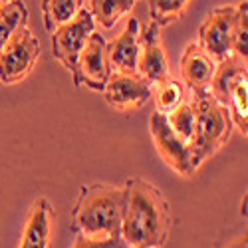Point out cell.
<instances>
[{
  "label": "cell",
  "mask_w": 248,
  "mask_h": 248,
  "mask_svg": "<svg viewBox=\"0 0 248 248\" xmlns=\"http://www.w3.org/2000/svg\"><path fill=\"white\" fill-rule=\"evenodd\" d=\"M139 20L129 18L127 26L113 42L108 44V60L115 72L135 74L137 72V56H139Z\"/></svg>",
  "instance_id": "cell-11"
},
{
  "label": "cell",
  "mask_w": 248,
  "mask_h": 248,
  "mask_svg": "<svg viewBox=\"0 0 248 248\" xmlns=\"http://www.w3.org/2000/svg\"><path fill=\"white\" fill-rule=\"evenodd\" d=\"M111 76V66L108 60V42L99 32H92L88 42L78 58V72L74 84L88 86L93 92H103Z\"/></svg>",
  "instance_id": "cell-7"
},
{
  "label": "cell",
  "mask_w": 248,
  "mask_h": 248,
  "mask_svg": "<svg viewBox=\"0 0 248 248\" xmlns=\"http://www.w3.org/2000/svg\"><path fill=\"white\" fill-rule=\"evenodd\" d=\"M135 248H145V246H135Z\"/></svg>",
  "instance_id": "cell-26"
},
{
  "label": "cell",
  "mask_w": 248,
  "mask_h": 248,
  "mask_svg": "<svg viewBox=\"0 0 248 248\" xmlns=\"http://www.w3.org/2000/svg\"><path fill=\"white\" fill-rule=\"evenodd\" d=\"M215 68L217 62L206 56V52L197 42H191L185 48L181 58V76L191 92L209 90Z\"/></svg>",
  "instance_id": "cell-12"
},
{
  "label": "cell",
  "mask_w": 248,
  "mask_h": 248,
  "mask_svg": "<svg viewBox=\"0 0 248 248\" xmlns=\"http://www.w3.org/2000/svg\"><path fill=\"white\" fill-rule=\"evenodd\" d=\"M103 97L117 111H135L153 97V86L137 72H111L103 88Z\"/></svg>",
  "instance_id": "cell-8"
},
{
  "label": "cell",
  "mask_w": 248,
  "mask_h": 248,
  "mask_svg": "<svg viewBox=\"0 0 248 248\" xmlns=\"http://www.w3.org/2000/svg\"><path fill=\"white\" fill-rule=\"evenodd\" d=\"M149 131L153 135L155 147L159 151V155L165 159V163L173 167L179 175L183 177H191L195 175V167L191 161V147L187 141H183L173 127L169 125L167 115L153 111L149 117Z\"/></svg>",
  "instance_id": "cell-6"
},
{
  "label": "cell",
  "mask_w": 248,
  "mask_h": 248,
  "mask_svg": "<svg viewBox=\"0 0 248 248\" xmlns=\"http://www.w3.org/2000/svg\"><path fill=\"white\" fill-rule=\"evenodd\" d=\"M137 74L145 78L151 86L169 78L167 56L161 46V26L155 22H149L143 30H139Z\"/></svg>",
  "instance_id": "cell-10"
},
{
  "label": "cell",
  "mask_w": 248,
  "mask_h": 248,
  "mask_svg": "<svg viewBox=\"0 0 248 248\" xmlns=\"http://www.w3.org/2000/svg\"><path fill=\"white\" fill-rule=\"evenodd\" d=\"M234 12L236 6H218L213 12H209V16L204 18V22L199 28V46L217 64L232 54L231 30H232Z\"/></svg>",
  "instance_id": "cell-9"
},
{
  "label": "cell",
  "mask_w": 248,
  "mask_h": 248,
  "mask_svg": "<svg viewBox=\"0 0 248 248\" xmlns=\"http://www.w3.org/2000/svg\"><path fill=\"white\" fill-rule=\"evenodd\" d=\"M93 30H95L93 16L90 14V10L81 8L70 22L58 26L52 32V38H50L52 54L72 74V79L76 78V72H78V58Z\"/></svg>",
  "instance_id": "cell-4"
},
{
  "label": "cell",
  "mask_w": 248,
  "mask_h": 248,
  "mask_svg": "<svg viewBox=\"0 0 248 248\" xmlns=\"http://www.w3.org/2000/svg\"><path fill=\"white\" fill-rule=\"evenodd\" d=\"M6 2H8V0H0V8H2V6L6 4Z\"/></svg>",
  "instance_id": "cell-25"
},
{
  "label": "cell",
  "mask_w": 248,
  "mask_h": 248,
  "mask_svg": "<svg viewBox=\"0 0 248 248\" xmlns=\"http://www.w3.org/2000/svg\"><path fill=\"white\" fill-rule=\"evenodd\" d=\"M169 231L171 209L161 191L141 179H129L125 185L121 238L133 248H157L167 242Z\"/></svg>",
  "instance_id": "cell-1"
},
{
  "label": "cell",
  "mask_w": 248,
  "mask_h": 248,
  "mask_svg": "<svg viewBox=\"0 0 248 248\" xmlns=\"http://www.w3.org/2000/svg\"><path fill=\"white\" fill-rule=\"evenodd\" d=\"M74 248H129V244L121 236L113 238H90L84 234H78Z\"/></svg>",
  "instance_id": "cell-22"
},
{
  "label": "cell",
  "mask_w": 248,
  "mask_h": 248,
  "mask_svg": "<svg viewBox=\"0 0 248 248\" xmlns=\"http://www.w3.org/2000/svg\"><path fill=\"white\" fill-rule=\"evenodd\" d=\"M28 22V8L22 0H8V2L0 8V52L6 46L10 36L26 26Z\"/></svg>",
  "instance_id": "cell-17"
},
{
  "label": "cell",
  "mask_w": 248,
  "mask_h": 248,
  "mask_svg": "<svg viewBox=\"0 0 248 248\" xmlns=\"http://www.w3.org/2000/svg\"><path fill=\"white\" fill-rule=\"evenodd\" d=\"M153 95L157 101V111L159 113H171L181 101H185V88L177 79L165 78L159 84H153Z\"/></svg>",
  "instance_id": "cell-18"
},
{
  "label": "cell",
  "mask_w": 248,
  "mask_h": 248,
  "mask_svg": "<svg viewBox=\"0 0 248 248\" xmlns=\"http://www.w3.org/2000/svg\"><path fill=\"white\" fill-rule=\"evenodd\" d=\"M84 0H42V16L44 26L52 34L58 26L70 22L81 10Z\"/></svg>",
  "instance_id": "cell-16"
},
{
  "label": "cell",
  "mask_w": 248,
  "mask_h": 248,
  "mask_svg": "<svg viewBox=\"0 0 248 248\" xmlns=\"http://www.w3.org/2000/svg\"><path fill=\"white\" fill-rule=\"evenodd\" d=\"M137 0H90V14L93 22L103 28H113L121 16L133 10Z\"/></svg>",
  "instance_id": "cell-15"
},
{
  "label": "cell",
  "mask_w": 248,
  "mask_h": 248,
  "mask_svg": "<svg viewBox=\"0 0 248 248\" xmlns=\"http://www.w3.org/2000/svg\"><path fill=\"white\" fill-rule=\"evenodd\" d=\"M167 121L183 141L191 143L193 129H195V113L189 101H181L171 113H167Z\"/></svg>",
  "instance_id": "cell-21"
},
{
  "label": "cell",
  "mask_w": 248,
  "mask_h": 248,
  "mask_svg": "<svg viewBox=\"0 0 248 248\" xmlns=\"http://www.w3.org/2000/svg\"><path fill=\"white\" fill-rule=\"evenodd\" d=\"M151 22L159 26H169L185 12L189 0H147Z\"/></svg>",
  "instance_id": "cell-20"
},
{
  "label": "cell",
  "mask_w": 248,
  "mask_h": 248,
  "mask_svg": "<svg viewBox=\"0 0 248 248\" xmlns=\"http://www.w3.org/2000/svg\"><path fill=\"white\" fill-rule=\"evenodd\" d=\"M38 58V38L28 30V26L18 28L0 52V81L2 84H16V81L24 79L34 70Z\"/></svg>",
  "instance_id": "cell-5"
},
{
  "label": "cell",
  "mask_w": 248,
  "mask_h": 248,
  "mask_svg": "<svg viewBox=\"0 0 248 248\" xmlns=\"http://www.w3.org/2000/svg\"><path fill=\"white\" fill-rule=\"evenodd\" d=\"M240 213L246 217V197H244V201H242V209H240Z\"/></svg>",
  "instance_id": "cell-24"
},
{
  "label": "cell",
  "mask_w": 248,
  "mask_h": 248,
  "mask_svg": "<svg viewBox=\"0 0 248 248\" xmlns=\"http://www.w3.org/2000/svg\"><path fill=\"white\" fill-rule=\"evenodd\" d=\"M54 213L48 199H38L28 215L20 248H48L52 240Z\"/></svg>",
  "instance_id": "cell-13"
},
{
  "label": "cell",
  "mask_w": 248,
  "mask_h": 248,
  "mask_svg": "<svg viewBox=\"0 0 248 248\" xmlns=\"http://www.w3.org/2000/svg\"><path fill=\"white\" fill-rule=\"evenodd\" d=\"M226 248H246V232H244L242 236H238V238H236L232 244H229Z\"/></svg>",
  "instance_id": "cell-23"
},
{
  "label": "cell",
  "mask_w": 248,
  "mask_h": 248,
  "mask_svg": "<svg viewBox=\"0 0 248 248\" xmlns=\"http://www.w3.org/2000/svg\"><path fill=\"white\" fill-rule=\"evenodd\" d=\"M189 103L195 113V129L189 143L191 161L193 167L199 169L206 159L213 157L229 141L232 131V119L229 109L215 99L211 90L193 92V99Z\"/></svg>",
  "instance_id": "cell-3"
},
{
  "label": "cell",
  "mask_w": 248,
  "mask_h": 248,
  "mask_svg": "<svg viewBox=\"0 0 248 248\" xmlns=\"http://www.w3.org/2000/svg\"><path fill=\"white\" fill-rule=\"evenodd\" d=\"M246 18H248V2L242 0V2L236 6L234 12V20H232V30H231V48L232 54L240 56L242 60H246L248 56V24H246Z\"/></svg>",
  "instance_id": "cell-19"
},
{
  "label": "cell",
  "mask_w": 248,
  "mask_h": 248,
  "mask_svg": "<svg viewBox=\"0 0 248 248\" xmlns=\"http://www.w3.org/2000/svg\"><path fill=\"white\" fill-rule=\"evenodd\" d=\"M220 103L229 109L232 125L238 127V131L246 137L248 135V74L246 70L238 72L231 84L226 86Z\"/></svg>",
  "instance_id": "cell-14"
},
{
  "label": "cell",
  "mask_w": 248,
  "mask_h": 248,
  "mask_svg": "<svg viewBox=\"0 0 248 248\" xmlns=\"http://www.w3.org/2000/svg\"><path fill=\"white\" fill-rule=\"evenodd\" d=\"M123 209H125V189L109 185L84 187L74 211V229L90 238L121 236Z\"/></svg>",
  "instance_id": "cell-2"
}]
</instances>
